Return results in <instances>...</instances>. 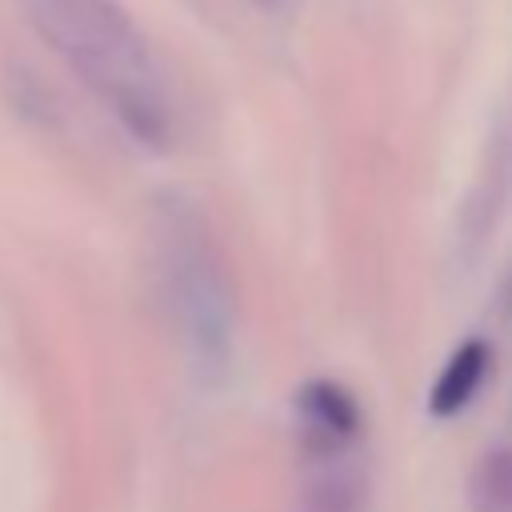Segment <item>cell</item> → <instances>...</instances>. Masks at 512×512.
Here are the masks:
<instances>
[{
  "label": "cell",
  "mask_w": 512,
  "mask_h": 512,
  "mask_svg": "<svg viewBox=\"0 0 512 512\" xmlns=\"http://www.w3.org/2000/svg\"><path fill=\"white\" fill-rule=\"evenodd\" d=\"M40 36L88 80L92 92L120 116V124L164 148L168 140V104L160 76L152 68L144 36L112 0H20Z\"/></svg>",
  "instance_id": "obj_1"
},
{
  "label": "cell",
  "mask_w": 512,
  "mask_h": 512,
  "mask_svg": "<svg viewBox=\"0 0 512 512\" xmlns=\"http://www.w3.org/2000/svg\"><path fill=\"white\" fill-rule=\"evenodd\" d=\"M168 272H172V300L196 360L220 364L232 340V308H228L224 276L196 228H176L168 244Z\"/></svg>",
  "instance_id": "obj_2"
},
{
  "label": "cell",
  "mask_w": 512,
  "mask_h": 512,
  "mask_svg": "<svg viewBox=\"0 0 512 512\" xmlns=\"http://www.w3.org/2000/svg\"><path fill=\"white\" fill-rule=\"evenodd\" d=\"M488 344L484 340H464L460 348H456V356L444 364V372L436 376V384H432V392H428V412L436 416V420H448V416H456L476 392H480V384H484V376H488Z\"/></svg>",
  "instance_id": "obj_3"
},
{
  "label": "cell",
  "mask_w": 512,
  "mask_h": 512,
  "mask_svg": "<svg viewBox=\"0 0 512 512\" xmlns=\"http://www.w3.org/2000/svg\"><path fill=\"white\" fill-rule=\"evenodd\" d=\"M472 512H512V448H492L472 464L468 476Z\"/></svg>",
  "instance_id": "obj_4"
},
{
  "label": "cell",
  "mask_w": 512,
  "mask_h": 512,
  "mask_svg": "<svg viewBox=\"0 0 512 512\" xmlns=\"http://www.w3.org/2000/svg\"><path fill=\"white\" fill-rule=\"evenodd\" d=\"M300 408H304L308 420H316V424H324V428H332V432H340V436L356 432V424H360L356 400H352L340 384H332V380H312V384L300 392Z\"/></svg>",
  "instance_id": "obj_5"
}]
</instances>
